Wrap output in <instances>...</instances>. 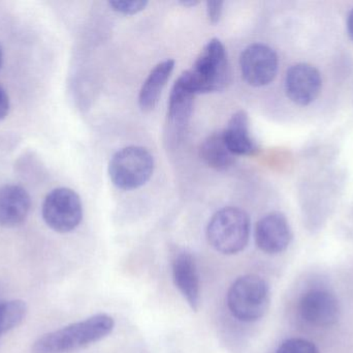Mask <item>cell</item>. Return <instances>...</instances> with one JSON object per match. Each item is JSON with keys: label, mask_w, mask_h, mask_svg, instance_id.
I'll use <instances>...</instances> for the list:
<instances>
[{"label": "cell", "mask_w": 353, "mask_h": 353, "mask_svg": "<svg viewBox=\"0 0 353 353\" xmlns=\"http://www.w3.org/2000/svg\"><path fill=\"white\" fill-rule=\"evenodd\" d=\"M347 30L350 37L353 39V10L350 12L347 19Z\"/></svg>", "instance_id": "obj_22"}, {"label": "cell", "mask_w": 353, "mask_h": 353, "mask_svg": "<svg viewBox=\"0 0 353 353\" xmlns=\"http://www.w3.org/2000/svg\"><path fill=\"white\" fill-rule=\"evenodd\" d=\"M194 93L180 80L176 81L170 95L168 117L172 128L178 133L186 128L194 105Z\"/></svg>", "instance_id": "obj_15"}, {"label": "cell", "mask_w": 353, "mask_h": 353, "mask_svg": "<svg viewBox=\"0 0 353 353\" xmlns=\"http://www.w3.org/2000/svg\"><path fill=\"white\" fill-rule=\"evenodd\" d=\"M250 236V219L239 207H224L210 220L207 238L210 245L224 255L238 254L246 248Z\"/></svg>", "instance_id": "obj_3"}, {"label": "cell", "mask_w": 353, "mask_h": 353, "mask_svg": "<svg viewBox=\"0 0 353 353\" xmlns=\"http://www.w3.org/2000/svg\"><path fill=\"white\" fill-rule=\"evenodd\" d=\"M27 306L23 300H0V338L24 321Z\"/></svg>", "instance_id": "obj_17"}, {"label": "cell", "mask_w": 353, "mask_h": 353, "mask_svg": "<svg viewBox=\"0 0 353 353\" xmlns=\"http://www.w3.org/2000/svg\"><path fill=\"white\" fill-rule=\"evenodd\" d=\"M276 353H319V350L308 340L292 338L282 342Z\"/></svg>", "instance_id": "obj_18"}, {"label": "cell", "mask_w": 353, "mask_h": 353, "mask_svg": "<svg viewBox=\"0 0 353 353\" xmlns=\"http://www.w3.org/2000/svg\"><path fill=\"white\" fill-rule=\"evenodd\" d=\"M321 87V73L311 64H294L286 73V95L296 105H310L319 97Z\"/></svg>", "instance_id": "obj_9"}, {"label": "cell", "mask_w": 353, "mask_h": 353, "mask_svg": "<svg viewBox=\"0 0 353 353\" xmlns=\"http://www.w3.org/2000/svg\"><path fill=\"white\" fill-rule=\"evenodd\" d=\"M30 196L22 187L6 184L0 187V226L16 227L26 220L30 211Z\"/></svg>", "instance_id": "obj_12"}, {"label": "cell", "mask_w": 353, "mask_h": 353, "mask_svg": "<svg viewBox=\"0 0 353 353\" xmlns=\"http://www.w3.org/2000/svg\"><path fill=\"white\" fill-rule=\"evenodd\" d=\"M180 4H182L183 6H186V8H192V6H197L199 2L193 1V0H188V1H181Z\"/></svg>", "instance_id": "obj_23"}, {"label": "cell", "mask_w": 353, "mask_h": 353, "mask_svg": "<svg viewBox=\"0 0 353 353\" xmlns=\"http://www.w3.org/2000/svg\"><path fill=\"white\" fill-rule=\"evenodd\" d=\"M147 4L148 2L143 0H116V1L109 2L112 10L122 15L138 14L146 8Z\"/></svg>", "instance_id": "obj_19"}, {"label": "cell", "mask_w": 353, "mask_h": 353, "mask_svg": "<svg viewBox=\"0 0 353 353\" xmlns=\"http://www.w3.org/2000/svg\"><path fill=\"white\" fill-rule=\"evenodd\" d=\"M173 277L176 287L192 310L197 311L201 304V284L196 263L192 255L183 252L173 261Z\"/></svg>", "instance_id": "obj_11"}, {"label": "cell", "mask_w": 353, "mask_h": 353, "mask_svg": "<svg viewBox=\"0 0 353 353\" xmlns=\"http://www.w3.org/2000/svg\"><path fill=\"white\" fill-rule=\"evenodd\" d=\"M194 93L223 90L230 82V66L225 47L218 39H212L201 50L190 70L179 77Z\"/></svg>", "instance_id": "obj_2"}, {"label": "cell", "mask_w": 353, "mask_h": 353, "mask_svg": "<svg viewBox=\"0 0 353 353\" xmlns=\"http://www.w3.org/2000/svg\"><path fill=\"white\" fill-rule=\"evenodd\" d=\"M271 300L265 279L256 275L239 278L228 292V307L232 316L243 323H254L265 316Z\"/></svg>", "instance_id": "obj_4"}, {"label": "cell", "mask_w": 353, "mask_h": 353, "mask_svg": "<svg viewBox=\"0 0 353 353\" xmlns=\"http://www.w3.org/2000/svg\"><path fill=\"white\" fill-rule=\"evenodd\" d=\"M278 66L277 54L263 44H252L241 54V72L244 80L251 86L270 84L277 75Z\"/></svg>", "instance_id": "obj_7"}, {"label": "cell", "mask_w": 353, "mask_h": 353, "mask_svg": "<svg viewBox=\"0 0 353 353\" xmlns=\"http://www.w3.org/2000/svg\"><path fill=\"white\" fill-rule=\"evenodd\" d=\"M223 2L222 1H208L207 2V15L210 22L212 24H217L221 19L222 12H223Z\"/></svg>", "instance_id": "obj_20"}, {"label": "cell", "mask_w": 353, "mask_h": 353, "mask_svg": "<svg viewBox=\"0 0 353 353\" xmlns=\"http://www.w3.org/2000/svg\"><path fill=\"white\" fill-rule=\"evenodd\" d=\"M2 60H3V52H2L1 45H0V68L2 66Z\"/></svg>", "instance_id": "obj_24"}, {"label": "cell", "mask_w": 353, "mask_h": 353, "mask_svg": "<svg viewBox=\"0 0 353 353\" xmlns=\"http://www.w3.org/2000/svg\"><path fill=\"white\" fill-rule=\"evenodd\" d=\"M115 321L108 314H97L57 331L46 334L33 343L31 353H74L107 338Z\"/></svg>", "instance_id": "obj_1"}, {"label": "cell", "mask_w": 353, "mask_h": 353, "mask_svg": "<svg viewBox=\"0 0 353 353\" xmlns=\"http://www.w3.org/2000/svg\"><path fill=\"white\" fill-rule=\"evenodd\" d=\"M154 171L152 155L144 147L128 146L118 151L109 164L112 182L124 191L144 186Z\"/></svg>", "instance_id": "obj_5"}, {"label": "cell", "mask_w": 353, "mask_h": 353, "mask_svg": "<svg viewBox=\"0 0 353 353\" xmlns=\"http://www.w3.org/2000/svg\"><path fill=\"white\" fill-rule=\"evenodd\" d=\"M199 155L203 163L217 171H225L234 163L236 155L228 149L222 133H213L201 143Z\"/></svg>", "instance_id": "obj_16"}, {"label": "cell", "mask_w": 353, "mask_h": 353, "mask_svg": "<svg viewBox=\"0 0 353 353\" xmlns=\"http://www.w3.org/2000/svg\"><path fill=\"white\" fill-rule=\"evenodd\" d=\"M43 218L54 231L59 233L72 231L83 219L80 196L72 189H55L43 201Z\"/></svg>", "instance_id": "obj_6"}, {"label": "cell", "mask_w": 353, "mask_h": 353, "mask_svg": "<svg viewBox=\"0 0 353 353\" xmlns=\"http://www.w3.org/2000/svg\"><path fill=\"white\" fill-rule=\"evenodd\" d=\"M10 110V99L6 91L0 86V120L6 118Z\"/></svg>", "instance_id": "obj_21"}, {"label": "cell", "mask_w": 353, "mask_h": 353, "mask_svg": "<svg viewBox=\"0 0 353 353\" xmlns=\"http://www.w3.org/2000/svg\"><path fill=\"white\" fill-rule=\"evenodd\" d=\"M292 240V229L283 213H271L257 222L255 242L263 252L279 254L288 248Z\"/></svg>", "instance_id": "obj_10"}, {"label": "cell", "mask_w": 353, "mask_h": 353, "mask_svg": "<svg viewBox=\"0 0 353 353\" xmlns=\"http://www.w3.org/2000/svg\"><path fill=\"white\" fill-rule=\"evenodd\" d=\"M222 135L234 155H253L259 151V145L251 135L248 114L244 110L230 117Z\"/></svg>", "instance_id": "obj_13"}, {"label": "cell", "mask_w": 353, "mask_h": 353, "mask_svg": "<svg viewBox=\"0 0 353 353\" xmlns=\"http://www.w3.org/2000/svg\"><path fill=\"white\" fill-rule=\"evenodd\" d=\"M301 316L309 325L327 327L336 325L340 318V304L327 290L314 289L302 296L299 306Z\"/></svg>", "instance_id": "obj_8"}, {"label": "cell", "mask_w": 353, "mask_h": 353, "mask_svg": "<svg viewBox=\"0 0 353 353\" xmlns=\"http://www.w3.org/2000/svg\"><path fill=\"white\" fill-rule=\"evenodd\" d=\"M174 68L175 61L173 59H168L157 64L151 70L139 95V105L142 111L149 112L157 107L161 93L171 77Z\"/></svg>", "instance_id": "obj_14"}]
</instances>
